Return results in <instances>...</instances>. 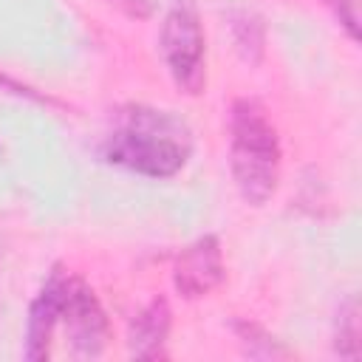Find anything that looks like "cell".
<instances>
[{
	"mask_svg": "<svg viewBox=\"0 0 362 362\" xmlns=\"http://www.w3.org/2000/svg\"><path fill=\"white\" fill-rule=\"evenodd\" d=\"M189 150V127L178 116L144 105L122 110L119 127L105 141V158L110 164L147 178L175 175L187 164Z\"/></svg>",
	"mask_w": 362,
	"mask_h": 362,
	"instance_id": "cell-1",
	"label": "cell"
},
{
	"mask_svg": "<svg viewBox=\"0 0 362 362\" xmlns=\"http://www.w3.org/2000/svg\"><path fill=\"white\" fill-rule=\"evenodd\" d=\"M229 161L243 201L263 206L280 178V141L266 110L255 99H238L229 119Z\"/></svg>",
	"mask_w": 362,
	"mask_h": 362,
	"instance_id": "cell-2",
	"label": "cell"
},
{
	"mask_svg": "<svg viewBox=\"0 0 362 362\" xmlns=\"http://www.w3.org/2000/svg\"><path fill=\"white\" fill-rule=\"evenodd\" d=\"M161 51L173 82L184 93H201L204 88V31L192 0H175L164 17Z\"/></svg>",
	"mask_w": 362,
	"mask_h": 362,
	"instance_id": "cell-3",
	"label": "cell"
},
{
	"mask_svg": "<svg viewBox=\"0 0 362 362\" xmlns=\"http://www.w3.org/2000/svg\"><path fill=\"white\" fill-rule=\"evenodd\" d=\"M59 322L65 325V334H68L74 356L90 359V356H99L105 351L107 317H105L96 294L76 277L65 280V297H62Z\"/></svg>",
	"mask_w": 362,
	"mask_h": 362,
	"instance_id": "cell-4",
	"label": "cell"
},
{
	"mask_svg": "<svg viewBox=\"0 0 362 362\" xmlns=\"http://www.w3.org/2000/svg\"><path fill=\"white\" fill-rule=\"evenodd\" d=\"M223 280V255L215 235H204L195 243H189L173 266V283L181 297L195 300L209 294Z\"/></svg>",
	"mask_w": 362,
	"mask_h": 362,
	"instance_id": "cell-5",
	"label": "cell"
},
{
	"mask_svg": "<svg viewBox=\"0 0 362 362\" xmlns=\"http://www.w3.org/2000/svg\"><path fill=\"white\" fill-rule=\"evenodd\" d=\"M65 274L59 269L51 272L45 286L40 288L37 300L31 303L28 311V331H25V356L31 362L48 359L51 354V337L54 328L59 325V311H62V297H65Z\"/></svg>",
	"mask_w": 362,
	"mask_h": 362,
	"instance_id": "cell-6",
	"label": "cell"
},
{
	"mask_svg": "<svg viewBox=\"0 0 362 362\" xmlns=\"http://www.w3.org/2000/svg\"><path fill=\"white\" fill-rule=\"evenodd\" d=\"M170 305L164 297H153L130 322L127 345L136 359H156L164 354V342L170 334Z\"/></svg>",
	"mask_w": 362,
	"mask_h": 362,
	"instance_id": "cell-7",
	"label": "cell"
},
{
	"mask_svg": "<svg viewBox=\"0 0 362 362\" xmlns=\"http://www.w3.org/2000/svg\"><path fill=\"white\" fill-rule=\"evenodd\" d=\"M334 348L345 359H356L359 356V308H356V300H348L337 314Z\"/></svg>",
	"mask_w": 362,
	"mask_h": 362,
	"instance_id": "cell-8",
	"label": "cell"
},
{
	"mask_svg": "<svg viewBox=\"0 0 362 362\" xmlns=\"http://www.w3.org/2000/svg\"><path fill=\"white\" fill-rule=\"evenodd\" d=\"M339 17V23L348 28V34L356 40L359 37V0H328Z\"/></svg>",
	"mask_w": 362,
	"mask_h": 362,
	"instance_id": "cell-9",
	"label": "cell"
},
{
	"mask_svg": "<svg viewBox=\"0 0 362 362\" xmlns=\"http://www.w3.org/2000/svg\"><path fill=\"white\" fill-rule=\"evenodd\" d=\"M130 14H136V17H144L147 11H150V3L147 0H119Z\"/></svg>",
	"mask_w": 362,
	"mask_h": 362,
	"instance_id": "cell-10",
	"label": "cell"
}]
</instances>
